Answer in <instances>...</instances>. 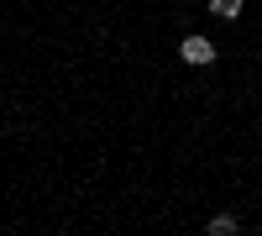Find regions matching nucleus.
Returning <instances> with one entry per match:
<instances>
[{"label":"nucleus","mask_w":262,"mask_h":236,"mask_svg":"<svg viewBox=\"0 0 262 236\" xmlns=\"http://www.w3.org/2000/svg\"><path fill=\"white\" fill-rule=\"evenodd\" d=\"M210 231H215V236H231V231H236V216H215Z\"/></svg>","instance_id":"obj_3"},{"label":"nucleus","mask_w":262,"mask_h":236,"mask_svg":"<svg viewBox=\"0 0 262 236\" xmlns=\"http://www.w3.org/2000/svg\"><path fill=\"white\" fill-rule=\"evenodd\" d=\"M242 6H247V0H210V11L221 16V21H236V16H242Z\"/></svg>","instance_id":"obj_2"},{"label":"nucleus","mask_w":262,"mask_h":236,"mask_svg":"<svg viewBox=\"0 0 262 236\" xmlns=\"http://www.w3.org/2000/svg\"><path fill=\"white\" fill-rule=\"evenodd\" d=\"M179 58H184V63H200V69H205V63H215V42H210V37H200V32H189V37L179 42Z\"/></svg>","instance_id":"obj_1"}]
</instances>
